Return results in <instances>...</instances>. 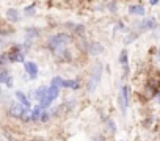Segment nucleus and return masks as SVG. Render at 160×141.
Segmentation results:
<instances>
[{"instance_id": "obj_3", "label": "nucleus", "mask_w": 160, "mask_h": 141, "mask_svg": "<svg viewBox=\"0 0 160 141\" xmlns=\"http://www.w3.org/2000/svg\"><path fill=\"white\" fill-rule=\"evenodd\" d=\"M24 56H25V52L22 50V46H14L8 55V61L19 63V61H24Z\"/></svg>"}, {"instance_id": "obj_2", "label": "nucleus", "mask_w": 160, "mask_h": 141, "mask_svg": "<svg viewBox=\"0 0 160 141\" xmlns=\"http://www.w3.org/2000/svg\"><path fill=\"white\" fill-rule=\"evenodd\" d=\"M69 41V35H66V33H60V35H55V36H52L50 39H49V49H52L53 52H57V50H61L63 49V46L66 44Z\"/></svg>"}, {"instance_id": "obj_16", "label": "nucleus", "mask_w": 160, "mask_h": 141, "mask_svg": "<svg viewBox=\"0 0 160 141\" xmlns=\"http://www.w3.org/2000/svg\"><path fill=\"white\" fill-rule=\"evenodd\" d=\"M119 63L122 66H127V50H122L121 55H119Z\"/></svg>"}, {"instance_id": "obj_23", "label": "nucleus", "mask_w": 160, "mask_h": 141, "mask_svg": "<svg viewBox=\"0 0 160 141\" xmlns=\"http://www.w3.org/2000/svg\"><path fill=\"white\" fill-rule=\"evenodd\" d=\"M157 60H160V47L157 49Z\"/></svg>"}, {"instance_id": "obj_13", "label": "nucleus", "mask_w": 160, "mask_h": 141, "mask_svg": "<svg viewBox=\"0 0 160 141\" xmlns=\"http://www.w3.org/2000/svg\"><path fill=\"white\" fill-rule=\"evenodd\" d=\"M104 49H102V46L101 44H98V42H94V44H90L88 46V52L90 53H94V55H98V53H101Z\"/></svg>"}, {"instance_id": "obj_7", "label": "nucleus", "mask_w": 160, "mask_h": 141, "mask_svg": "<svg viewBox=\"0 0 160 141\" xmlns=\"http://www.w3.org/2000/svg\"><path fill=\"white\" fill-rule=\"evenodd\" d=\"M16 97H18V100L21 102V105H22L25 110H30V108H32V107H30V100H28V97H27L24 93L18 91V93H16Z\"/></svg>"}, {"instance_id": "obj_11", "label": "nucleus", "mask_w": 160, "mask_h": 141, "mask_svg": "<svg viewBox=\"0 0 160 141\" xmlns=\"http://www.w3.org/2000/svg\"><path fill=\"white\" fill-rule=\"evenodd\" d=\"M58 94H60L58 88H53V86L47 88V99H49L50 102H52V100H55V99L58 97Z\"/></svg>"}, {"instance_id": "obj_21", "label": "nucleus", "mask_w": 160, "mask_h": 141, "mask_svg": "<svg viewBox=\"0 0 160 141\" xmlns=\"http://www.w3.org/2000/svg\"><path fill=\"white\" fill-rule=\"evenodd\" d=\"M8 60H7V55H2V56H0V64H5Z\"/></svg>"}, {"instance_id": "obj_24", "label": "nucleus", "mask_w": 160, "mask_h": 141, "mask_svg": "<svg viewBox=\"0 0 160 141\" xmlns=\"http://www.w3.org/2000/svg\"><path fill=\"white\" fill-rule=\"evenodd\" d=\"M155 3H158V0H151V5H155Z\"/></svg>"}, {"instance_id": "obj_1", "label": "nucleus", "mask_w": 160, "mask_h": 141, "mask_svg": "<svg viewBox=\"0 0 160 141\" xmlns=\"http://www.w3.org/2000/svg\"><path fill=\"white\" fill-rule=\"evenodd\" d=\"M101 77H102V64L96 63L88 79V91H94L98 88V85L101 83Z\"/></svg>"}, {"instance_id": "obj_17", "label": "nucleus", "mask_w": 160, "mask_h": 141, "mask_svg": "<svg viewBox=\"0 0 160 141\" xmlns=\"http://www.w3.org/2000/svg\"><path fill=\"white\" fill-rule=\"evenodd\" d=\"M24 14H25V16H33V14H35V5L27 7V8L24 10Z\"/></svg>"}, {"instance_id": "obj_19", "label": "nucleus", "mask_w": 160, "mask_h": 141, "mask_svg": "<svg viewBox=\"0 0 160 141\" xmlns=\"http://www.w3.org/2000/svg\"><path fill=\"white\" fill-rule=\"evenodd\" d=\"M107 125H108V129H110V132H116V125H115V122H112V121H107Z\"/></svg>"}, {"instance_id": "obj_18", "label": "nucleus", "mask_w": 160, "mask_h": 141, "mask_svg": "<svg viewBox=\"0 0 160 141\" xmlns=\"http://www.w3.org/2000/svg\"><path fill=\"white\" fill-rule=\"evenodd\" d=\"M36 36H38V30L30 28V30H28V33H27V38H28V39H32V38H36Z\"/></svg>"}, {"instance_id": "obj_20", "label": "nucleus", "mask_w": 160, "mask_h": 141, "mask_svg": "<svg viewBox=\"0 0 160 141\" xmlns=\"http://www.w3.org/2000/svg\"><path fill=\"white\" fill-rule=\"evenodd\" d=\"M47 119H49V114H47V113H42V114H41V121H42V122H46Z\"/></svg>"}, {"instance_id": "obj_14", "label": "nucleus", "mask_w": 160, "mask_h": 141, "mask_svg": "<svg viewBox=\"0 0 160 141\" xmlns=\"http://www.w3.org/2000/svg\"><path fill=\"white\" fill-rule=\"evenodd\" d=\"M10 77H11V75H10V72H8L7 69L0 70V83H7V80H8Z\"/></svg>"}, {"instance_id": "obj_5", "label": "nucleus", "mask_w": 160, "mask_h": 141, "mask_svg": "<svg viewBox=\"0 0 160 141\" xmlns=\"http://www.w3.org/2000/svg\"><path fill=\"white\" fill-rule=\"evenodd\" d=\"M24 67H25V72L30 75V79L38 77V66L33 61H24Z\"/></svg>"}, {"instance_id": "obj_12", "label": "nucleus", "mask_w": 160, "mask_h": 141, "mask_svg": "<svg viewBox=\"0 0 160 141\" xmlns=\"http://www.w3.org/2000/svg\"><path fill=\"white\" fill-rule=\"evenodd\" d=\"M129 13L130 14H137V16H143L144 14V8L141 5H133V7L129 8Z\"/></svg>"}, {"instance_id": "obj_15", "label": "nucleus", "mask_w": 160, "mask_h": 141, "mask_svg": "<svg viewBox=\"0 0 160 141\" xmlns=\"http://www.w3.org/2000/svg\"><path fill=\"white\" fill-rule=\"evenodd\" d=\"M61 82H63L61 77H53L52 82H50V86H53V88H60V86H61Z\"/></svg>"}, {"instance_id": "obj_9", "label": "nucleus", "mask_w": 160, "mask_h": 141, "mask_svg": "<svg viewBox=\"0 0 160 141\" xmlns=\"http://www.w3.org/2000/svg\"><path fill=\"white\" fill-rule=\"evenodd\" d=\"M7 17H8V21H11V22H18V21L21 19V14H19V11H18L16 8H10V10L7 11Z\"/></svg>"}, {"instance_id": "obj_6", "label": "nucleus", "mask_w": 160, "mask_h": 141, "mask_svg": "<svg viewBox=\"0 0 160 141\" xmlns=\"http://www.w3.org/2000/svg\"><path fill=\"white\" fill-rule=\"evenodd\" d=\"M155 25H157L155 19H154V17H149V19H144V21H141V22L138 24V30H140V32H146V30L154 28Z\"/></svg>"}, {"instance_id": "obj_4", "label": "nucleus", "mask_w": 160, "mask_h": 141, "mask_svg": "<svg viewBox=\"0 0 160 141\" xmlns=\"http://www.w3.org/2000/svg\"><path fill=\"white\" fill-rule=\"evenodd\" d=\"M119 107H121V113L126 114L127 107H129V88L122 86L121 88V94H119Z\"/></svg>"}, {"instance_id": "obj_8", "label": "nucleus", "mask_w": 160, "mask_h": 141, "mask_svg": "<svg viewBox=\"0 0 160 141\" xmlns=\"http://www.w3.org/2000/svg\"><path fill=\"white\" fill-rule=\"evenodd\" d=\"M24 111H25V108H24L21 104H13L11 108H10V113H11L13 116H16V118H21Z\"/></svg>"}, {"instance_id": "obj_10", "label": "nucleus", "mask_w": 160, "mask_h": 141, "mask_svg": "<svg viewBox=\"0 0 160 141\" xmlns=\"http://www.w3.org/2000/svg\"><path fill=\"white\" fill-rule=\"evenodd\" d=\"M80 85H78V80H63L61 82V88H71V90H77Z\"/></svg>"}, {"instance_id": "obj_22", "label": "nucleus", "mask_w": 160, "mask_h": 141, "mask_svg": "<svg viewBox=\"0 0 160 141\" xmlns=\"http://www.w3.org/2000/svg\"><path fill=\"white\" fill-rule=\"evenodd\" d=\"M13 83H14V82H13V77H10V79L7 80V86H10V88H11V86H13Z\"/></svg>"}]
</instances>
